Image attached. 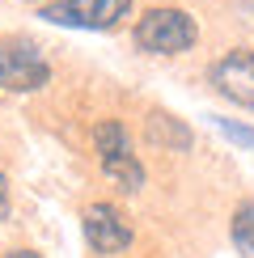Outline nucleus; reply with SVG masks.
Segmentation results:
<instances>
[{
    "label": "nucleus",
    "instance_id": "9b49d317",
    "mask_svg": "<svg viewBox=\"0 0 254 258\" xmlns=\"http://www.w3.org/2000/svg\"><path fill=\"white\" fill-rule=\"evenodd\" d=\"M5 258H42V254H34V250H13V254H5Z\"/></svg>",
    "mask_w": 254,
    "mask_h": 258
},
{
    "label": "nucleus",
    "instance_id": "7ed1b4c3",
    "mask_svg": "<svg viewBox=\"0 0 254 258\" xmlns=\"http://www.w3.org/2000/svg\"><path fill=\"white\" fill-rule=\"evenodd\" d=\"M51 81V63L26 38H0V89L9 93H34Z\"/></svg>",
    "mask_w": 254,
    "mask_h": 258
},
{
    "label": "nucleus",
    "instance_id": "423d86ee",
    "mask_svg": "<svg viewBox=\"0 0 254 258\" xmlns=\"http://www.w3.org/2000/svg\"><path fill=\"white\" fill-rule=\"evenodd\" d=\"M212 85L229 102L254 110V51H229L225 59L212 63Z\"/></svg>",
    "mask_w": 254,
    "mask_h": 258
},
{
    "label": "nucleus",
    "instance_id": "f257e3e1",
    "mask_svg": "<svg viewBox=\"0 0 254 258\" xmlns=\"http://www.w3.org/2000/svg\"><path fill=\"white\" fill-rule=\"evenodd\" d=\"M195 38H199V26L182 9H148L136 21V47L148 55H182L195 47Z\"/></svg>",
    "mask_w": 254,
    "mask_h": 258
},
{
    "label": "nucleus",
    "instance_id": "1a4fd4ad",
    "mask_svg": "<svg viewBox=\"0 0 254 258\" xmlns=\"http://www.w3.org/2000/svg\"><path fill=\"white\" fill-rule=\"evenodd\" d=\"M216 127L225 132L233 144H241V148H254V127H246V123H233V119H216Z\"/></svg>",
    "mask_w": 254,
    "mask_h": 258
},
{
    "label": "nucleus",
    "instance_id": "0eeeda50",
    "mask_svg": "<svg viewBox=\"0 0 254 258\" xmlns=\"http://www.w3.org/2000/svg\"><path fill=\"white\" fill-rule=\"evenodd\" d=\"M144 136H148V144L169 148V153L190 148V127H186L182 119H174V114H165V110H153V114L144 119Z\"/></svg>",
    "mask_w": 254,
    "mask_h": 258
},
{
    "label": "nucleus",
    "instance_id": "9d476101",
    "mask_svg": "<svg viewBox=\"0 0 254 258\" xmlns=\"http://www.w3.org/2000/svg\"><path fill=\"white\" fill-rule=\"evenodd\" d=\"M9 212V199H5V174H0V216Z\"/></svg>",
    "mask_w": 254,
    "mask_h": 258
},
{
    "label": "nucleus",
    "instance_id": "20e7f679",
    "mask_svg": "<svg viewBox=\"0 0 254 258\" xmlns=\"http://www.w3.org/2000/svg\"><path fill=\"white\" fill-rule=\"evenodd\" d=\"M132 13V0H59L42 9V21L72 30H114Z\"/></svg>",
    "mask_w": 254,
    "mask_h": 258
},
{
    "label": "nucleus",
    "instance_id": "6e6552de",
    "mask_svg": "<svg viewBox=\"0 0 254 258\" xmlns=\"http://www.w3.org/2000/svg\"><path fill=\"white\" fill-rule=\"evenodd\" d=\"M229 237H233V245H237L241 258H254V203H241V208L233 212Z\"/></svg>",
    "mask_w": 254,
    "mask_h": 258
},
{
    "label": "nucleus",
    "instance_id": "f03ea898",
    "mask_svg": "<svg viewBox=\"0 0 254 258\" xmlns=\"http://www.w3.org/2000/svg\"><path fill=\"white\" fill-rule=\"evenodd\" d=\"M93 148H98L102 174L110 178L119 190L136 195V190L144 186V165H140V157L132 153V136H127L123 123H114V119L98 123L93 127Z\"/></svg>",
    "mask_w": 254,
    "mask_h": 258
},
{
    "label": "nucleus",
    "instance_id": "39448f33",
    "mask_svg": "<svg viewBox=\"0 0 254 258\" xmlns=\"http://www.w3.org/2000/svg\"><path fill=\"white\" fill-rule=\"evenodd\" d=\"M81 224H85V241L93 245L98 254H123L132 245V220L123 216L114 203H89L81 212Z\"/></svg>",
    "mask_w": 254,
    "mask_h": 258
}]
</instances>
